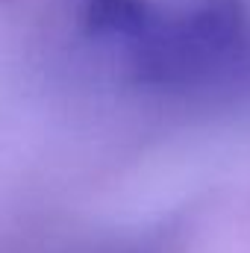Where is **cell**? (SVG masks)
I'll list each match as a JSON object with an SVG mask.
<instances>
[{
	"label": "cell",
	"instance_id": "1",
	"mask_svg": "<svg viewBox=\"0 0 250 253\" xmlns=\"http://www.w3.org/2000/svg\"><path fill=\"white\" fill-rule=\"evenodd\" d=\"M245 0H194L180 15H162L132 39L135 80L156 88L212 83L248 56Z\"/></svg>",
	"mask_w": 250,
	"mask_h": 253
},
{
	"label": "cell",
	"instance_id": "2",
	"mask_svg": "<svg viewBox=\"0 0 250 253\" xmlns=\"http://www.w3.org/2000/svg\"><path fill=\"white\" fill-rule=\"evenodd\" d=\"M153 18H156V6L150 0H88L83 15L88 33L121 36L126 42L138 39Z\"/></svg>",
	"mask_w": 250,
	"mask_h": 253
}]
</instances>
